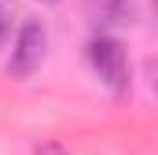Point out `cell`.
I'll return each mask as SVG.
<instances>
[{
	"label": "cell",
	"instance_id": "cell-5",
	"mask_svg": "<svg viewBox=\"0 0 158 155\" xmlns=\"http://www.w3.org/2000/svg\"><path fill=\"white\" fill-rule=\"evenodd\" d=\"M7 33H11V19H7V11L0 7V44L7 41Z\"/></svg>",
	"mask_w": 158,
	"mask_h": 155
},
{
	"label": "cell",
	"instance_id": "cell-6",
	"mask_svg": "<svg viewBox=\"0 0 158 155\" xmlns=\"http://www.w3.org/2000/svg\"><path fill=\"white\" fill-rule=\"evenodd\" d=\"M37 4H59V0H37Z\"/></svg>",
	"mask_w": 158,
	"mask_h": 155
},
{
	"label": "cell",
	"instance_id": "cell-4",
	"mask_svg": "<svg viewBox=\"0 0 158 155\" xmlns=\"http://www.w3.org/2000/svg\"><path fill=\"white\" fill-rule=\"evenodd\" d=\"M33 155H70V152H66L59 140H44V144H37V152H33Z\"/></svg>",
	"mask_w": 158,
	"mask_h": 155
},
{
	"label": "cell",
	"instance_id": "cell-3",
	"mask_svg": "<svg viewBox=\"0 0 158 155\" xmlns=\"http://www.w3.org/2000/svg\"><path fill=\"white\" fill-rule=\"evenodd\" d=\"M81 11L96 30H121V26H136L140 0H81Z\"/></svg>",
	"mask_w": 158,
	"mask_h": 155
},
{
	"label": "cell",
	"instance_id": "cell-1",
	"mask_svg": "<svg viewBox=\"0 0 158 155\" xmlns=\"http://www.w3.org/2000/svg\"><path fill=\"white\" fill-rule=\"evenodd\" d=\"M85 55H88L92 70L99 74V81H103L110 92H125V89H129V55H125V48H121L118 37H107V33L99 30L96 37L88 41Z\"/></svg>",
	"mask_w": 158,
	"mask_h": 155
},
{
	"label": "cell",
	"instance_id": "cell-2",
	"mask_svg": "<svg viewBox=\"0 0 158 155\" xmlns=\"http://www.w3.org/2000/svg\"><path fill=\"white\" fill-rule=\"evenodd\" d=\"M44 52H48V30L40 26L37 19L22 22L19 37H15V48H11V63H7V74L26 81V78L44 63Z\"/></svg>",
	"mask_w": 158,
	"mask_h": 155
}]
</instances>
